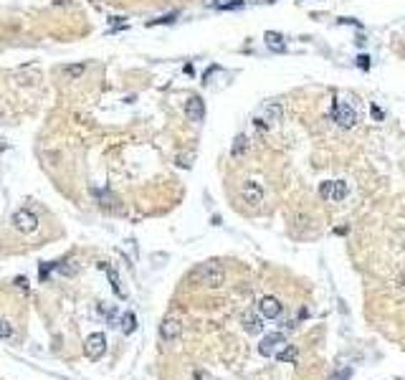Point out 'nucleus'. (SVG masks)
<instances>
[{"mask_svg":"<svg viewBox=\"0 0 405 380\" xmlns=\"http://www.w3.org/2000/svg\"><path fill=\"white\" fill-rule=\"evenodd\" d=\"M190 279L205 289H218L226 284V269H223L220 261H203V264L192 269Z\"/></svg>","mask_w":405,"mask_h":380,"instance_id":"obj_1","label":"nucleus"},{"mask_svg":"<svg viewBox=\"0 0 405 380\" xmlns=\"http://www.w3.org/2000/svg\"><path fill=\"white\" fill-rule=\"evenodd\" d=\"M332 119H334V124H339L342 129H350V127L357 124V112L347 104V101L334 99V104H332Z\"/></svg>","mask_w":405,"mask_h":380,"instance_id":"obj_2","label":"nucleus"},{"mask_svg":"<svg viewBox=\"0 0 405 380\" xmlns=\"http://www.w3.org/2000/svg\"><path fill=\"white\" fill-rule=\"evenodd\" d=\"M13 226H16V231H21V233H33L38 228V215L31 208H18L13 213Z\"/></svg>","mask_w":405,"mask_h":380,"instance_id":"obj_3","label":"nucleus"},{"mask_svg":"<svg viewBox=\"0 0 405 380\" xmlns=\"http://www.w3.org/2000/svg\"><path fill=\"white\" fill-rule=\"evenodd\" d=\"M347 183L344 180H327V183H322L319 185V195L324 198V200H334V203H339V200H344L347 198Z\"/></svg>","mask_w":405,"mask_h":380,"instance_id":"obj_4","label":"nucleus"},{"mask_svg":"<svg viewBox=\"0 0 405 380\" xmlns=\"http://www.w3.org/2000/svg\"><path fill=\"white\" fill-rule=\"evenodd\" d=\"M86 357L89 360H99L104 353H107V334L104 332H92L86 337Z\"/></svg>","mask_w":405,"mask_h":380,"instance_id":"obj_5","label":"nucleus"},{"mask_svg":"<svg viewBox=\"0 0 405 380\" xmlns=\"http://www.w3.org/2000/svg\"><path fill=\"white\" fill-rule=\"evenodd\" d=\"M241 198H243L246 206L259 208L261 203H263V188H261L256 180H246V183L241 185Z\"/></svg>","mask_w":405,"mask_h":380,"instance_id":"obj_6","label":"nucleus"},{"mask_svg":"<svg viewBox=\"0 0 405 380\" xmlns=\"http://www.w3.org/2000/svg\"><path fill=\"white\" fill-rule=\"evenodd\" d=\"M180 334H183V322L177 317H165L160 322V337L162 342H177Z\"/></svg>","mask_w":405,"mask_h":380,"instance_id":"obj_7","label":"nucleus"},{"mask_svg":"<svg viewBox=\"0 0 405 380\" xmlns=\"http://www.w3.org/2000/svg\"><path fill=\"white\" fill-rule=\"evenodd\" d=\"M281 345H286V337H284V332H271V334H266V337L261 340L259 345V353L263 357H274L279 353V347Z\"/></svg>","mask_w":405,"mask_h":380,"instance_id":"obj_8","label":"nucleus"},{"mask_svg":"<svg viewBox=\"0 0 405 380\" xmlns=\"http://www.w3.org/2000/svg\"><path fill=\"white\" fill-rule=\"evenodd\" d=\"M281 117H284V109H281V104L279 101H266L263 104V112L259 114V119L271 129V127H276L279 122H281Z\"/></svg>","mask_w":405,"mask_h":380,"instance_id":"obj_9","label":"nucleus"},{"mask_svg":"<svg viewBox=\"0 0 405 380\" xmlns=\"http://www.w3.org/2000/svg\"><path fill=\"white\" fill-rule=\"evenodd\" d=\"M185 114H188V119L195 122V124H200L205 119V101L200 96H190L185 101Z\"/></svg>","mask_w":405,"mask_h":380,"instance_id":"obj_10","label":"nucleus"},{"mask_svg":"<svg viewBox=\"0 0 405 380\" xmlns=\"http://www.w3.org/2000/svg\"><path fill=\"white\" fill-rule=\"evenodd\" d=\"M259 312H261V317L263 319H276V317H281V312H284V307H281V302L276 299V297H263L261 302H259Z\"/></svg>","mask_w":405,"mask_h":380,"instance_id":"obj_11","label":"nucleus"},{"mask_svg":"<svg viewBox=\"0 0 405 380\" xmlns=\"http://www.w3.org/2000/svg\"><path fill=\"white\" fill-rule=\"evenodd\" d=\"M94 198H96V203H99V206H101L104 211H109V213L122 211V206H119V198L112 193V190H107V188L94 190Z\"/></svg>","mask_w":405,"mask_h":380,"instance_id":"obj_12","label":"nucleus"},{"mask_svg":"<svg viewBox=\"0 0 405 380\" xmlns=\"http://www.w3.org/2000/svg\"><path fill=\"white\" fill-rule=\"evenodd\" d=\"M241 325L248 334H261L263 332V317H261V312L256 314L253 309H246L243 317H241Z\"/></svg>","mask_w":405,"mask_h":380,"instance_id":"obj_13","label":"nucleus"},{"mask_svg":"<svg viewBox=\"0 0 405 380\" xmlns=\"http://www.w3.org/2000/svg\"><path fill=\"white\" fill-rule=\"evenodd\" d=\"M101 269H104V271H107V276H109V282H112V289H114V294L124 299L127 294H124V289H122V279H119V274H117V269H114L112 264H101Z\"/></svg>","mask_w":405,"mask_h":380,"instance_id":"obj_14","label":"nucleus"},{"mask_svg":"<svg viewBox=\"0 0 405 380\" xmlns=\"http://www.w3.org/2000/svg\"><path fill=\"white\" fill-rule=\"evenodd\" d=\"M61 74L66 76V81H79V79L86 74V64H84V61H79V64H69V66L61 69Z\"/></svg>","mask_w":405,"mask_h":380,"instance_id":"obj_15","label":"nucleus"},{"mask_svg":"<svg viewBox=\"0 0 405 380\" xmlns=\"http://www.w3.org/2000/svg\"><path fill=\"white\" fill-rule=\"evenodd\" d=\"M246 150H248V137H246V135H238V137L233 140L231 155H233V157H243V155H246Z\"/></svg>","mask_w":405,"mask_h":380,"instance_id":"obj_16","label":"nucleus"},{"mask_svg":"<svg viewBox=\"0 0 405 380\" xmlns=\"http://www.w3.org/2000/svg\"><path fill=\"white\" fill-rule=\"evenodd\" d=\"M263 38H266V46H268V48H274V51H284V36H281V33L268 31Z\"/></svg>","mask_w":405,"mask_h":380,"instance_id":"obj_17","label":"nucleus"},{"mask_svg":"<svg viewBox=\"0 0 405 380\" xmlns=\"http://www.w3.org/2000/svg\"><path fill=\"white\" fill-rule=\"evenodd\" d=\"M276 360L279 362H296V345H286L284 350H279Z\"/></svg>","mask_w":405,"mask_h":380,"instance_id":"obj_18","label":"nucleus"},{"mask_svg":"<svg viewBox=\"0 0 405 380\" xmlns=\"http://www.w3.org/2000/svg\"><path fill=\"white\" fill-rule=\"evenodd\" d=\"M134 330H137V317H134L132 312H127V314L122 317V332H124V334H132Z\"/></svg>","mask_w":405,"mask_h":380,"instance_id":"obj_19","label":"nucleus"},{"mask_svg":"<svg viewBox=\"0 0 405 380\" xmlns=\"http://www.w3.org/2000/svg\"><path fill=\"white\" fill-rule=\"evenodd\" d=\"M58 271L66 274V276H76V274H79V261H69V264L58 266Z\"/></svg>","mask_w":405,"mask_h":380,"instance_id":"obj_20","label":"nucleus"},{"mask_svg":"<svg viewBox=\"0 0 405 380\" xmlns=\"http://www.w3.org/2000/svg\"><path fill=\"white\" fill-rule=\"evenodd\" d=\"M10 337H13V325L0 319V340H10Z\"/></svg>","mask_w":405,"mask_h":380,"instance_id":"obj_21","label":"nucleus"},{"mask_svg":"<svg viewBox=\"0 0 405 380\" xmlns=\"http://www.w3.org/2000/svg\"><path fill=\"white\" fill-rule=\"evenodd\" d=\"M177 16H162V18H157V21H149V25H162V23H172Z\"/></svg>","mask_w":405,"mask_h":380,"instance_id":"obj_22","label":"nucleus"},{"mask_svg":"<svg viewBox=\"0 0 405 380\" xmlns=\"http://www.w3.org/2000/svg\"><path fill=\"white\" fill-rule=\"evenodd\" d=\"M127 25V18H112V28L117 31V28H124Z\"/></svg>","mask_w":405,"mask_h":380,"instance_id":"obj_23","label":"nucleus"},{"mask_svg":"<svg viewBox=\"0 0 405 380\" xmlns=\"http://www.w3.org/2000/svg\"><path fill=\"white\" fill-rule=\"evenodd\" d=\"M177 165H180V167H190V157L180 155V157H177Z\"/></svg>","mask_w":405,"mask_h":380,"instance_id":"obj_24","label":"nucleus"},{"mask_svg":"<svg viewBox=\"0 0 405 380\" xmlns=\"http://www.w3.org/2000/svg\"><path fill=\"white\" fill-rule=\"evenodd\" d=\"M51 269H53V266H46V264H41V279H46V276L51 274Z\"/></svg>","mask_w":405,"mask_h":380,"instance_id":"obj_25","label":"nucleus"},{"mask_svg":"<svg viewBox=\"0 0 405 380\" xmlns=\"http://www.w3.org/2000/svg\"><path fill=\"white\" fill-rule=\"evenodd\" d=\"M16 286H18V289H28V279H23V276H18V279H16Z\"/></svg>","mask_w":405,"mask_h":380,"instance_id":"obj_26","label":"nucleus"},{"mask_svg":"<svg viewBox=\"0 0 405 380\" xmlns=\"http://www.w3.org/2000/svg\"><path fill=\"white\" fill-rule=\"evenodd\" d=\"M357 61H359V66H362V69H367V66H370V61H367V56H359V58H357Z\"/></svg>","mask_w":405,"mask_h":380,"instance_id":"obj_27","label":"nucleus"},{"mask_svg":"<svg viewBox=\"0 0 405 380\" xmlns=\"http://www.w3.org/2000/svg\"><path fill=\"white\" fill-rule=\"evenodd\" d=\"M370 112H372V117H375V119H382V112H380V109H378V107H372V109H370Z\"/></svg>","mask_w":405,"mask_h":380,"instance_id":"obj_28","label":"nucleus"},{"mask_svg":"<svg viewBox=\"0 0 405 380\" xmlns=\"http://www.w3.org/2000/svg\"><path fill=\"white\" fill-rule=\"evenodd\" d=\"M0 150H8V142L5 140H0Z\"/></svg>","mask_w":405,"mask_h":380,"instance_id":"obj_29","label":"nucleus"},{"mask_svg":"<svg viewBox=\"0 0 405 380\" xmlns=\"http://www.w3.org/2000/svg\"><path fill=\"white\" fill-rule=\"evenodd\" d=\"M53 3H56V5H66V3H69V0H53Z\"/></svg>","mask_w":405,"mask_h":380,"instance_id":"obj_30","label":"nucleus"}]
</instances>
